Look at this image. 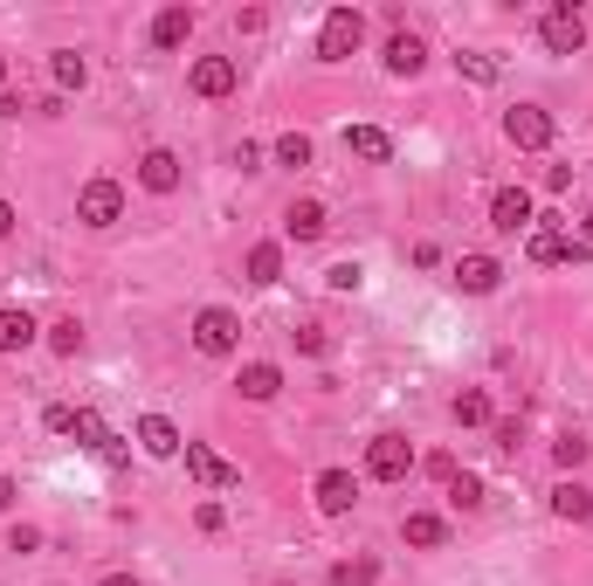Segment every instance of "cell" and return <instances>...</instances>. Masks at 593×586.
<instances>
[{"instance_id":"cell-5","label":"cell","mask_w":593,"mask_h":586,"mask_svg":"<svg viewBox=\"0 0 593 586\" xmlns=\"http://www.w3.org/2000/svg\"><path fill=\"white\" fill-rule=\"evenodd\" d=\"M552 111H538V104H518V111H504V139L518 145V152H546L552 145Z\"/></svg>"},{"instance_id":"cell-25","label":"cell","mask_w":593,"mask_h":586,"mask_svg":"<svg viewBox=\"0 0 593 586\" xmlns=\"http://www.w3.org/2000/svg\"><path fill=\"white\" fill-rule=\"evenodd\" d=\"M276 276H283V248H276V242H255V248H249V284L270 290Z\"/></svg>"},{"instance_id":"cell-41","label":"cell","mask_w":593,"mask_h":586,"mask_svg":"<svg viewBox=\"0 0 593 586\" xmlns=\"http://www.w3.org/2000/svg\"><path fill=\"white\" fill-rule=\"evenodd\" d=\"M580 235H586V242H593V208H586V221H580Z\"/></svg>"},{"instance_id":"cell-37","label":"cell","mask_w":593,"mask_h":586,"mask_svg":"<svg viewBox=\"0 0 593 586\" xmlns=\"http://www.w3.org/2000/svg\"><path fill=\"white\" fill-rule=\"evenodd\" d=\"M194 524H200V531H221V524H228V511H221V504H200Z\"/></svg>"},{"instance_id":"cell-36","label":"cell","mask_w":593,"mask_h":586,"mask_svg":"<svg viewBox=\"0 0 593 586\" xmlns=\"http://www.w3.org/2000/svg\"><path fill=\"white\" fill-rule=\"evenodd\" d=\"M8 545H14V552H35V545H42V531H35V524H14V531H8Z\"/></svg>"},{"instance_id":"cell-34","label":"cell","mask_w":593,"mask_h":586,"mask_svg":"<svg viewBox=\"0 0 593 586\" xmlns=\"http://www.w3.org/2000/svg\"><path fill=\"white\" fill-rule=\"evenodd\" d=\"M42 428H48V435H76V407H48Z\"/></svg>"},{"instance_id":"cell-23","label":"cell","mask_w":593,"mask_h":586,"mask_svg":"<svg viewBox=\"0 0 593 586\" xmlns=\"http://www.w3.org/2000/svg\"><path fill=\"white\" fill-rule=\"evenodd\" d=\"M400 539H407V545H421V552H435V545L449 539V524L435 518V511H407V524H400Z\"/></svg>"},{"instance_id":"cell-28","label":"cell","mask_w":593,"mask_h":586,"mask_svg":"<svg viewBox=\"0 0 593 586\" xmlns=\"http://www.w3.org/2000/svg\"><path fill=\"white\" fill-rule=\"evenodd\" d=\"M449 504H455V511H476V504H483V476L455 469V476H449Z\"/></svg>"},{"instance_id":"cell-12","label":"cell","mask_w":593,"mask_h":586,"mask_svg":"<svg viewBox=\"0 0 593 586\" xmlns=\"http://www.w3.org/2000/svg\"><path fill=\"white\" fill-rule=\"evenodd\" d=\"M352 504H359L352 469H325V476H318V511H325V518H345Z\"/></svg>"},{"instance_id":"cell-16","label":"cell","mask_w":593,"mask_h":586,"mask_svg":"<svg viewBox=\"0 0 593 586\" xmlns=\"http://www.w3.org/2000/svg\"><path fill=\"white\" fill-rule=\"evenodd\" d=\"M325 200H290V214H283V235H290V242H318L325 235Z\"/></svg>"},{"instance_id":"cell-1","label":"cell","mask_w":593,"mask_h":586,"mask_svg":"<svg viewBox=\"0 0 593 586\" xmlns=\"http://www.w3.org/2000/svg\"><path fill=\"white\" fill-rule=\"evenodd\" d=\"M359 42H366V14H359V8H331L325 29H318V56L345 63V56H359Z\"/></svg>"},{"instance_id":"cell-8","label":"cell","mask_w":593,"mask_h":586,"mask_svg":"<svg viewBox=\"0 0 593 586\" xmlns=\"http://www.w3.org/2000/svg\"><path fill=\"white\" fill-rule=\"evenodd\" d=\"M490 228L525 235V228H531V194L525 187H497V194H490Z\"/></svg>"},{"instance_id":"cell-27","label":"cell","mask_w":593,"mask_h":586,"mask_svg":"<svg viewBox=\"0 0 593 586\" xmlns=\"http://www.w3.org/2000/svg\"><path fill=\"white\" fill-rule=\"evenodd\" d=\"M48 352H56V360H76V352H84V324L56 318V324H48Z\"/></svg>"},{"instance_id":"cell-15","label":"cell","mask_w":593,"mask_h":586,"mask_svg":"<svg viewBox=\"0 0 593 586\" xmlns=\"http://www.w3.org/2000/svg\"><path fill=\"white\" fill-rule=\"evenodd\" d=\"M139 449H145V455H160V463H173V455L187 449V435H179L166 414H145V421H139Z\"/></svg>"},{"instance_id":"cell-19","label":"cell","mask_w":593,"mask_h":586,"mask_svg":"<svg viewBox=\"0 0 593 586\" xmlns=\"http://www.w3.org/2000/svg\"><path fill=\"white\" fill-rule=\"evenodd\" d=\"M35 331H42V324H35L29 311L0 303V352H29V345H35Z\"/></svg>"},{"instance_id":"cell-11","label":"cell","mask_w":593,"mask_h":586,"mask_svg":"<svg viewBox=\"0 0 593 586\" xmlns=\"http://www.w3.org/2000/svg\"><path fill=\"white\" fill-rule=\"evenodd\" d=\"M525 256L552 269V263H580V256H586V242H565V235H559V228H531V242H525Z\"/></svg>"},{"instance_id":"cell-6","label":"cell","mask_w":593,"mask_h":586,"mask_svg":"<svg viewBox=\"0 0 593 586\" xmlns=\"http://www.w3.org/2000/svg\"><path fill=\"white\" fill-rule=\"evenodd\" d=\"M124 214V187L118 180H90L84 194H76V221H84V228H111Z\"/></svg>"},{"instance_id":"cell-2","label":"cell","mask_w":593,"mask_h":586,"mask_svg":"<svg viewBox=\"0 0 593 586\" xmlns=\"http://www.w3.org/2000/svg\"><path fill=\"white\" fill-rule=\"evenodd\" d=\"M538 42H546V56H580L586 48V14L580 8H546V21H538Z\"/></svg>"},{"instance_id":"cell-39","label":"cell","mask_w":593,"mask_h":586,"mask_svg":"<svg viewBox=\"0 0 593 586\" xmlns=\"http://www.w3.org/2000/svg\"><path fill=\"white\" fill-rule=\"evenodd\" d=\"M97 586H139L132 573H105V579H97Z\"/></svg>"},{"instance_id":"cell-38","label":"cell","mask_w":593,"mask_h":586,"mask_svg":"<svg viewBox=\"0 0 593 586\" xmlns=\"http://www.w3.org/2000/svg\"><path fill=\"white\" fill-rule=\"evenodd\" d=\"M14 221H21V214L8 208V200H0V242H8V235H14Z\"/></svg>"},{"instance_id":"cell-43","label":"cell","mask_w":593,"mask_h":586,"mask_svg":"<svg viewBox=\"0 0 593 586\" xmlns=\"http://www.w3.org/2000/svg\"><path fill=\"white\" fill-rule=\"evenodd\" d=\"M283 586H290V579H283Z\"/></svg>"},{"instance_id":"cell-35","label":"cell","mask_w":593,"mask_h":586,"mask_svg":"<svg viewBox=\"0 0 593 586\" xmlns=\"http://www.w3.org/2000/svg\"><path fill=\"white\" fill-rule=\"evenodd\" d=\"M297 352H311V360H325V352H331V339H325L318 324H304V331H297Z\"/></svg>"},{"instance_id":"cell-21","label":"cell","mask_w":593,"mask_h":586,"mask_svg":"<svg viewBox=\"0 0 593 586\" xmlns=\"http://www.w3.org/2000/svg\"><path fill=\"white\" fill-rule=\"evenodd\" d=\"M421 63H428V48H421V35H394V42H386V69H394V76H421Z\"/></svg>"},{"instance_id":"cell-42","label":"cell","mask_w":593,"mask_h":586,"mask_svg":"<svg viewBox=\"0 0 593 586\" xmlns=\"http://www.w3.org/2000/svg\"><path fill=\"white\" fill-rule=\"evenodd\" d=\"M0 84H8V56H0Z\"/></svg>"},{"instance_id":"cell-7","label":"cell","mask_w":593,"mask_h":586,"mask_svg":"<svg viewBox=\"0 0 593 586\" xmlns=\"http://www.w3.org/2000/svg\"><path fill=\"white\" fill-rule=\"evenodd\" d=\"M76 442H84V449L97 455V463H111V469H118V463H132V449H124V442L111 435V428L90 414V407H76Z\"/></svg>"},{"instance_id":"cell-22","label":"cell","mask_w":593,"mask_h":586,"mask_svg":"<svg viewBox=\"0 0 593 586\" xmlns=\"http://www.w3.org/2000/svg\"><path fill=\"white\" fill-rule=\"evenodd\" d=\"M552 518L586 524L593 518V490H586V483H559V490H552Z\"/></svg>"},{"instance_id":"cell-24","label":"cell","mask_w":593,"mask_h":586,"mask_svg":"<svg viewBox=\"0 0 593 586\" xmlns=\"http://www.w3.org/2000/svg\"><path fill=\"white\" fill-rule=\"evenodd\" d=\"M48 76H56V90H84L90 84V63L76 56V48H56V56H48Z\"/></svg>"},{"instance_id":"cell-17","label":"cell","mask_w":593,"mask_h":586,"mask_svg":"<svg viewBox=\"0 0 593 586\" xmlns=\"http://www.w3.org/2000/svg\"><path fill=\"white\" fill-rule=\"evenodd\" d=\"M235 387H242V400H276V394H283V366H270V360H249Z\"/></svg>"},{"instance_id":"cell-10","label":"cell","mask_w":593,"mask_h":586,"mask_svg":"<svg viewBox=\"0 0 593 586\" xmlns=\"http://www.w3.org/2000/svg\"><path fill=\"white\" fill-rule=\"evenodd\" d=\"M187 476H194V483H208V490H228V483H235L242 469L228 463V455H215L208 442H187Z\"/></svg>"},{"instance_id":"cell-14","label":"cell","mask_w":593,"mask_h":586,"mask_svg":"<svg viewBox=\"0 0 593 586\" xmlns=\"http://www.w3.org/2000/svg\"><path fill=\"white\" fill-rule=\"evenodd\" d=\"M497 284H504V263H497V256H462V263H455V290L490 297Z\"/></svg>"},{"instance_id":"cell-26","label":"cell","mask_w":593,"mask_h":586,"mask_svg":"<svg viewBox=\"0 0 593 586\" xmlns=\"http://www.w3.org/2000/svg\"><path fill=\"white\" fill-rule=\"evenodd\" d=\"M455 421H462V428H490V394H483V387H462V394H455Z\"/></svg>"},{"instance_id":"cell-13","label":"cell","mask_w":593,"mask_h":586,"mask_svg":"<svg viewBox=\"0 0 593 586\" xmlns=\"http://www.w3.org/2000/svg\"><path fill=\"white\" fill-rule=\"evenodd\" d=\"M139 187L145 194H179V159H173L166 145H152L145 159H139Z\"/></svg>"},{"instance_id":"cell-3","label":"cell","mask_w":593,"mask_h":586,"mask_svg":"<svg viewBox=\"0 0 593 586\" xmlns=\"http://www.w3.org/2000/svg\"><path fill=\"white\" fill-rule=\"evenodd\" d=\"M235 339H242V318L228 311V303H208V311L194 318V345L208 352V360H228V352H235Z\"/></svg>"},{"instance_id":"cell-33","label":"cell","mask_w":593,"mask_h":586,"mask_svg":"<svg viewBox=\"0 0 593 586\" xmlns=\"http://www.w3.org/2000/svg\"><path fill=\"white\" fill-rule=\"evenodd\" d=\"M586 449H593V442H580V435H565V442H552V455H559V469H580V463H586Z\"/></svg>"},{"instance_id":"cell-4","label":"cell","mask_w":593,"mask_h":586,"mask_svg":"<svg viewBox=\"0 0 593 586\" xmlns=\"http://www.w3.org/2000/svg\"><path fill=\"white\" fill-rule=\"evenodd\" d=\"M366 476L373 483H407L415 476V449H407L400 435H373L366 442Z\"/></svg>"},{"instance_id":"cell-31","label":"cell","mask_w":593,"mask_h":586,"mask_svg":"<svg viewBox=\"0 0 593 586\" xmlns=\"http://www.w3.org/2000/svg\"><path fill=\"white\" fill-rule=\"evenodd\" d=\"M455 69L470 76V84H497V56H455Z\"/></svg>"},{"instance_id":"cell-18","label":"cell","mask_w":593,"mask_h":586,"mask_svg":"<svg viewBox=\"0 0 593 586\" xmlns=\"http://www.w3.org/2000/svg\"><path fill=\"white\" fill-rule=\"evenodd\" d=\"M194 35V8H160L152 14V48H179Z\"/></svg>"},{"instance_id":"cell-29","label":"cell","mask_w":593,"mask_h":586,"mask_svg":"<svg viewBox=\"0 0 593 586\" xmlns=\"http://www.w3.org/2000/svg\"><path fill=\"white\" fill-rule=\"evenodd\" d=\"M331 586H380V573H373V559H339V566H331Z\"/></svg>"},{"instance_id":"cell-30","label":"cell","mask_w":593,"mask_h":586,"mask_svg":"<svg viewBox=\"0 0 593 586\" xmlns=\"http://www.w3.org/2000/svg\"><path fill=\"white\" fill-rule=\"evenodd\" d=\"M276 159H283V166H311V139H304V132H283V139H276Z\"/></svg>"},{"instance_id":"cell-40","label":"cell","mask_w":593,"mask_h":586,"mask_svg":"<svg viewBox=\"0 0 593 586\" xmlns=\"http://www.w3.org/2000/svg\"><path fill=\"white\" fill-rule=\"evenodd\" d=\"M14 497H21V490H14V483H8V476H0V511H8V504H14Z\"/></svg>"},{"instance_id":"cell-32","label":"cell","mask_w":593,"mask_h":586,"mask_svg":"<svg viewBox=\"0 0 593 586\" xmlns=\"http://www.w3.org/2000/svg\"><path fill=\"white\" fill-rule=\"evenodd\" d=\"M325 284H331V290H359V284H366V269H359V263H331Z\"/></svg>"},{"instance_id":"cell-9","label":"cell","mask_w":593,"mask_h":586,"mask_svg":"<svg viewBox=\"0 0 593 586\" xmlns=\"http://www.w3.org/2000/svg\"><path fill=\"white\" fill-rule=\"evenodd\" d=\"M187 84H194V97H228L242 84V69H235V56H200Z\"/></svg>"},{"instance_id":"cell-20","label":"cell","mask_w":593,"mask_h":586,"mask_svg":"<svg viewBox=\"0 0 593 586\" xmlns=\"http://www.w3.org/2000/svg\"><path fill=\"white\" fill-rule=\"evenodd\" d=\"M345 152H359V159H394V139L380 132V124H345Z\"/></svg>"}]
</instances>
